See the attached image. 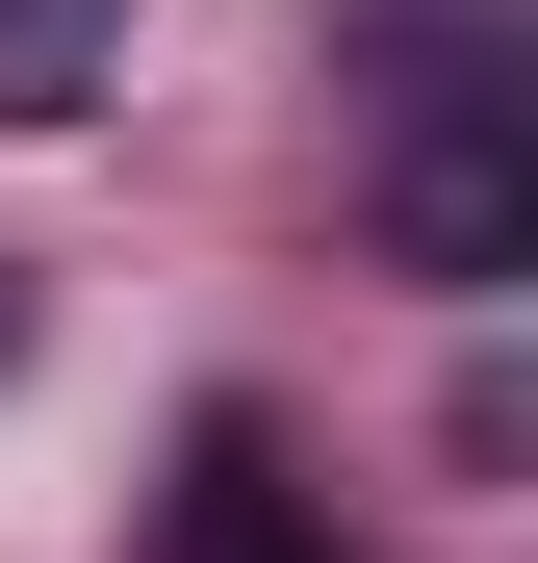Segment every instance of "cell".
Listing matches in <instances>:
<instances>
[{
  "label": "cell",
  "instance_id": "3",
  "mask_svg": "<svg viewBox=\"0 0 538 563\" xmlns=\"http://www.w3.org/2000/svg\"><path fill=\"white\" fill-rule=\"evenodd\" d=\"M129 77V0H0V129H77Z\"/></svg>",
  "mask_w": 538,
  "mask_h": 563
},
{
  "label": "cell",
  "instance_id": "1",
  "mask_svg": "<svg viewBox=\"0 0 538 563\" xmlns=\"http://www.w3.org/2000/svg\"><path fill=\"white\" fill-rule=\"evenodd\" d=\"M385 256H410V282H513V256H538V154H513L487 103H436V129L385 154Z\"/></svg>",
  "mask_w": 538,
  "mask_h": 563
},
{
  "label": "cell",
  "instance_id": "2",
  "mask_svg": "<svg viewBox=\"0 0 538 563\" xmlns=\"http://www.w3.org/2000/svg\"><path fill=\"white\" fill-rule=\"evenodd\" d=\"M154 563H333V512L283 487V435H256V410H206V435H179V512H154Z\"/></svg>",
  "mask_w": 538,
  "mask_h": 563
}]
</instances>
